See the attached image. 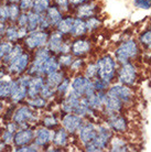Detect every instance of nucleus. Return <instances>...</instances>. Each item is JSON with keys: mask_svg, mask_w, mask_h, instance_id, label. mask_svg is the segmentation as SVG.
<instances>
[{"mask_svg": "<svg viewBox=\"0 0 151 152\" xmlns=\"http://www.w3.org/2000/svg\"><path fill=\"white\" fill-rule=\"evenodd\" d=\"M65 76H66V73L62 69L53 73H50L46 76H44L45 77V84L55 89L57 87V85L65 78Z\"/></svg>", "mask_w": 151, "mask_h": 152, "instance_id": "28", "label": "nucleus"}, {"mask_svg": "<svg viewBox=\"0 0 151 152\" xmlns=\"http://www.w3.org/2000/svg\"><path fill=\"white\" fill-rule=\"evenodd\" d=\"M4 99H0V116L4 114Z\"/></svg>", "mask_w": 151, "mask_h": 152, "instance_id": "58", "label": "nucleus"}, {"mask_svg": "<svg viewBox=\"0 0 151 152\" xmlns=\"http://www.w3.org/2000/svg\"><path fill=\"white\" fill-rule=\"evenodd\" d=\"M26 104L28 106H30L32 109L34 110H40V109H43L45 108L46 105H48V100L45 98H43L41 96H35V97H32V98H28L24 100Z\"/></svg>", "mask_w": 151, "mask_h": 152, "instance_id": "35", "label": "nucleus"}, {"mask_svg": "<svg viewBox=\"0 0 151 152\" xmlns=\"http://www.w3.org/2000/svg\"><path fill=\"white\" fill-rule=\"evenodd\" d=\"M84 75L89 80H94L95 77H97V65L95 63H89L86 66V69L84 72Z\"/></svg>", "mask_w": 151, "mask_h": 152, "instance_id": "45", "label": "nucleus"}, {"mask_svg": "<svg viewBox=\"0 0 151 152\" xmlns=\"http://www.w3.org/2000/svg\"><path fill=\"white\" fill-rule=\"evenodd\" d=\"M106 93H107V91H106ZM122 108H124V103L120 99L115 95L107 93L105 103H104V108H103L104 113L107 115L114 114V113H120L122 110Z\"/></svg>", "mask_w": 151, "mask_h": 152, "instance_id": "19", "label": "nucleus"}, {"mask_svg": "<svg viewBox=\"0 0 151 152\" xmlns=\"http://www.w3.org/2000/svg\"><path fill=\"white\" fill-rule=\"evenodd\" d=\"M111 138H113V130L110 129L109 127L98 125L96 137L91 142L84 145V149H85V151L88 152L104 151L105 149L108 148Z\"/></svg>", "mask_w": 151, "mask_h": 152, "instance_id": "1", "label": "nucleus"}, {"mask_svg": "<svg viewBox=\"0 0 151 152\" xmlns=\"http://www.w3.org/2000/svg\"><path fill=\"white\" fill-rule=\"evenodd\" d=\"M20 0H4V2H8V4H19Z\"/></svg>", "mask_w": 151, "mask_h": 152, "instance_id": "59", "label": "nucleus"}, {"mask_svg": "<svg viewBox=\"0 0 151 152\" xmlns=\"http://www.w3.org/2000/svg\"><path fill=\"white\" fill-rule=\"evenodd\" d=\"M73 21H74V17H72L71 15H63V18L56 24L55 30L59 31L63 35H70L73 27Z\"/></svg>", "mask_w": 151, "mask_h": 152, "instance_id": "26", "label": "nucleus"}, {"mask_svg": "<svg viewBox=\"0 0 151 152\" xmlns=\"http://www.w3.org/2000/svg\"><path fill=\"white\" fill-rule=\"evenodd\" d=\"M93 80V83H94V86H95V89L98 91H107L108 87H109L110 84H108L107 82L105 80H100L99 77H95Z\"/></svg>", "mask_w": 151, "mask_h": 152, "instance_id": "48", "label": "nucleus"}, {"mask_svg": "<svg viewBox=\"0 0 151 152\" xmlns=\"http://www.w3.org/2000/svg\"><path fill=\"white\" fill-rule=\"evenodd\" d=\"M53 1H54V4H55L63 13H64V12H68L71 10L70 0H53Z\"/></svg>", "mask_w": 151, "mask_h": 152, "instance_id": "49", "label": "nucleus"}, {"mask_svg": "<svg viewBox=\"0 0 151 152\" xmlns=\"http://www.w3.org/2000/svg\"><path fill=\"white\" fill-rule=\"evenodd\" d=\"M13 44L15 43L9 42L7 40H2V41L0 42V65L2 63V60L4 58V56L10 52V50L12 49Z\"/></svg>", "mask_w": 151, "mask_h": 152, "instance_id": "41", "label": "nucleus"}, {"mask_svg": "<svg viewBox=\"0 0 151 152\" xmlns=\"http://www.w3.org/2000/svg\"><path fill=\"white\" fill-rule=\"evenodd\" d=\"M11 120L19 126V128H26V127H33L34 125H37L39 118L37 111L26 104L22 106L15 107Z\"/></svg>", "mask_w": 151, "mask_h": 152, "instance_id": "3", "label": "nucleus"}, {"mask_svg": "<svg viewBox=\"0 0 151 152\" xmlns=\"http://www.w3.org/2000/svg\"><path fill=\"white\" fill-rule=\"evenodd\" d=\"M59 124H60V120L55 114L45 115L41 120V126H44L49 129H55Z\"/></svg>", "mask_w": 151, "mask_h": 152, "instance_id": "37", "label": "nucleus"}, {"mask_svg": "<svg viewBox=\"0 0 151 152\" xmlns=\"http://www.w3.org/2000/svg\"><path fill=\"white\" fill-rule=\"evenodd\" d=\"M92 51V42L87 39L77 38L71 43V54L75 57H82Z\"/></svg>", "mask_w": 151, "mask_h": 152, "instance_id": "15", "label": "nucleus"}, {"mask_svg": "<svg viewBox=\"0 0 151 152\" xmlns=\"http://www.w3.org/2000/svg\"><path fill=\"white\" fill-rule=\"evenodd\" d=\"M34 0H20L19 7L22 12H28L32 10V6H33Z\"/></svg>", "mask_w": 151, "mask_h": 152, "instance_id": "52", "label": "nucleus"}, {"mask_svg": "<svg viewBox=\"0 0 151 152\" xmlns=\"http://www.w3.org/2000/svg\"><path fill=\"white\" fill-rule=\"evenodd\" d=\"M59 69H61V65L59 63V60H57L55 54H52L41 66L40 75L46 76L50 73H53L55 72V71H59Z\"/></svg>", "mask_w": 151, "mask_h": 152, "instance_id": "23", "label": "nucleus"}, {"mask_svg": "<svg viewBox=\"0 0 151 152\" xmlns=\"http://www.w3.org/2000/svg\"><path fill=\"white\" fill-rule=\"evenodd\" d=\"M140 43L147 48V49H151V29L147 30L146 32H144L139 37Z\"/></svg>", "mask_w": 151, "mask_h": 152, "instance_id": "46", "label": "nucleus"}, {"mask_svg": "<svg viewBox=\"0 0 151 152\" xmlns=\"http://www.w3.org/2000/svg\"><path fill=\"white\" fill-rule=\"evenodd\" d=\"M18 29L19 27L15 23H8L6 32H4V39L12 43L19 42V37H18Z\"/></svg>", "mask_w": 151, "mask_h": 152, "instance_id": "34", "label": "nucleus"}, {"mask_svg": "<svg viewBox=\"0 0 151 152\" xmlns=\"http://www.w3.org/2000/svg\"><path fill=\"white\" fill-rule=\"evenodd\" d=\"M74 114L78 115L79 117H82V118H86V117L93 116V115L95 114V110H93L91 107H89L86 98L83 96V97L81 98V100H79L78 105L76 106L75 110H74Z\"/></svg>", "mask_w": 151, "mask_h": 152, "instance_id": "31", "label": "nucleus"}, {"mask_svg": "<svg viewBox=\"0 0 151 152\" xmlns=\"http://www.w3.org/2000/svg\"><path fill=\"white\" fill-rule=\"evenodd\" d=\"M40 96L43 97V98H45L46 100H49V99L53 98L54 96H55V89L52 88L51 86L49 85H46L44 84L41 88V91H40Z\"/></svg>", "mask_w": 151, "mask_h": 152, "instance_id": "44", "label": "nucleus"}, {"mask_svg": "<svg viewBox=\"0 0 151 152\" xmlns=\"http://www.w3.org/2000/svg\"><path fill=\"white\" fill-rule=\"evenodd\" d=\"M13 136H15V132H12V131L4 128L0 132V140L2 141L4 143H6L7 145H10L13 143Z\"/></svg>", "mask_w": 151, "mask_h": 152, "instance_id": "43", "label": "nucleus"}, {"mask_svg": "<svg viewBox=\"0 0 151 152\" xmlns=\"http://www.w3.org/2000/svg\"><path fill=\"white\" fill-rule=\"evenodd\" d=\"M6 4V8H7V13H8V23H15L18 17L21 13V9L19 7V4Z\"/></svg>", "mask_w": 151, "mask_h": 152, "instance_id": "32", "label": "nucleus"}, {"mask_svg": "<svg viewBox=\"0 0 151 152\" xmlns=\"http://www.w3.org/2000/svg\"><path fill=\"white\" fill-rule=\"evenodd\" d=\"M107 93L108 94H111V95H115L116 97L120 99L124 104H128L130 103L133 98V93L130 89L129 86H126L124 84H115L113 86L108 87L107 89Z\"/></svg>", "mask_w": 151, "mask_h": 152, "instance_id": "14", "label": "nucleus"}, {"mask_svg": "<svg viewBox=\"0 0 151 152\" xmlns=\"http://www.w3.org/2000/svg\"><path fill=\"white\" fill-rule=\"evenodd\" d=\"M71 87L73 91H75L82 97L96 91L93 80L87 78L85 75H76L71 83Z\"/></svg>", "mask_w": 151, "mask_h": 152, "instance_id": "9", "label": "nucleus"}, {"mask_svg": "<svg viewBox=\"0 0 151 152\" xmlns=\"http://www.w3.org/2000/svg\"><path fill=\"white\" fill-rule=\"evenodd\" d=\"M84 122V118L79 117L78 115L74 113H64L61 118L62 127L67 131L70 134L77 133L78 129L82 127Z\"/></svg>", "mask_w": 151, "mask_h": 152, "instance_id": "11", "label": "nucleus"}, {"mask_svg": "<svg viewBox=\"0 0 151 152\" xmlns=\"http://www.w3.org/2000/svg\"><path fill=\"white\" fill-rule=\"evenodd\" d=\"M39 147L34 142L30 143V145H22V147H15V151L18 152H38L39 151Z\"/></svg>", "mask_w": 151, "mask_h": 152, "instance_id": "50", "label": "nucleus"}, {"mask_svg": "<svg viewBox=\"0 0 151 152\" xmlns=\"http://www.w3.org/2000/svg\"><path fill=\"white\" fill-rule=\"evenodd\" d=\"M85 22H86L87 32H94L102 26V20L99 19L97 15H93L91 18H88L85 20Z\"/></svg>", "mask_w": 151, "mask_h": 152, "instance_id": "40", "label": "nucleus"}, {"mask_svg": "<svg viewBox=\"0 0 151 152\" xmlns=\"http://www.w3.org/2000/svg\"><path fill=\"white\" fill-rule=\"evenodd\" d=\"M44 15L49 21L51 28H55L57 23L60 22V20L63 18V12L61 11L55 4H51L50 8L44 13Z\"/></svg>", "mask_w": 151, "mask_h": 152, "instance_id": "25", "label": "nucleus"}, {"mask_svg": "<svg viewBox=\"0 0 151 152\" xmlns=\"http://www.w3.org/2000/svg\"><path fill=\"white\" fill-rule=\"evenodd\" d=\"M52 55L51 51L48 49V46H42L40 49H37L35 51L32 52V58H31V63L28 67L26 73L29 75H40V69L43 63Z\"/></svg>", "mask_w": 151, "mask_h": 152, "instance_id": "8", "label": "nucleus"}, {"mask_svg": "<svg viewBox=\"0 0 151 152\" xmlns=\"http://www.w3.org/2000/svg\"><path fill=\"white\" fill-rule=\"evenodd\" d=\"M34 139V128L26 127V128H19L15 132L13 136V145L15 147H22L26 145H30Z\"/></svg>", "mask_w": 151, "mask_h": 152, "instance_id": "13", "label": "nucleus"}, {"mask_svg": "<svg viewBox=\"0 0 151 152\" xmlns=\"http://www.w3.org/2000/svg\"><path fill=\"white\" fill-rule=\"evenodd\" d=\"M68 134L70 133L62 127L59 129L54 130L52 134V142L53 145L59 147V148H64L68 143Z\"/></svg>", "mask_w": 151, "mask_h": 152, "instance_id": "24", "label": "nucleus"}, {"mask_svg": "<svg viewBox=\"0 0 151 152\" xmlns=\"http://www.w3.org/2000/svg\"><path fill=\"white\" fill-rule=\"evenodd\" d=\"M15 24H17L18 27L26 28V26H28V13H26V12H21L20 15L18 17V19H17Z\"/></svg>", "mask_w": 151, "mask_h": 152, "instance_id": "53", "label": "nucleus"}, {"mask_svg": "<svg viewBox=\"0 0 151 152\" xmlns=\"http://www.w3.org/2000/svg\"><path fill=\"white\" fill-rule=\"evenodd\" d=\"M77 133H78L79 141L82 142V145H85L96 137V134H97V126L92 121L83 122V125L78 129Z\"/></svg>", "mask_w": 151, "mask_h": 152, "instance_id": "16", "label": "nucleus"}, {"mask_svg": "<svg viewBox=\"0 0 151 152\" xmlns=\"http://www.w3.org/2000/svg\"><path fill=\"white\" fill-rule=\"evenodd\" d=\"M31 58H32V52L29 51H24L21 55L11 61L8 65H6V71L10 76H18L22 75L26 73L28 67L31 63Z\"/></svg>", "mask_w": 151, "mask_h": 152, "instance_id": "7", "label": "nucleus"}, {"mask_svg": "<svg viewBox=\"0 0 151 152\" xmlns=\"http://www.w3.org/2000/svg\"><path fill=\"white\" fill-rule=\"evenodd\" d=\"M45 84V77L43 75H33L31 76L29 85H28V97L32 98L40 95L42 86ZM26 97V98H28Z\"/></svg>", "mask_w": 151, "mask_h": 152, "instance_id": "21", "label": "nucleus"}, {"mask_svg": "<svg viewBox=\"0 0 151 152\" xmlns=\"http://www.w3.org/2000/svg\"><path fill=\"white\" fill-rule=\"evenodd\" d=\"M12 76L6 77V75L0 80V99H9L11 95V88H12Z\"/></svg>", "mask_w": 151, "mask_h": 152, "instance_id": "30", "label": "nucleus"}, {"mask_svg": "<svg viewBox=\"0 0 151 152\" xmlns=\"http://www.w3.org/2000/svg\"><path fill=\"white\" fill-rule=\"evenodd\" d=\"M2 40H4V39H2V38H1V37H0V42L2 41Z\"/></svg>", "mask_w": 151, "mask_h": 152, "instance_id": "60", "label": "nucleus"}, {"mask_svg": "<svg viewBox=\"0 0 151 152\" xmlns=\"http://www.w3.org/2000/svg\"><path fill=\"white\" fill-rule=\"evenodd\" d=\"M26 13H28V26H26V29L29 30V32L38 30L39 26H40V21H41V18L43 15H39V13L32 11V10L28 11Z\"/></svg>", "mask_w": 151, "mask_h": 152, "instance_id": "33", "label": "nucleus"}, {"mask_svg": "<svg viewBox=\"0 0 151 152\" xmlns=\"http://www.w3.org/2000/svg\"><path fill=\"white\" fill-rule=\"evenodd\" d=\"M86 33H87V27L85 20L82 19V18H78V17L74 18L73 27L70 35H72L74 38H81V37H84Z\"/></svg>", "mask_w": 151, "mask_h": 152, "instance_id": "27", "label": "nucleus"}, {"mask_svg": "<svg viewBox=\"0 0 151 152\" xmlns=\"http://www.w3.org/2000/svg\"><path fill=\"white\" fill-rule=\"evenodd\" d=\"M64 35L60 33L59 31H53L50 33L49 40H48V43H46V46L48 49L51 51L52 54H60L61 50H62V46H63V43H64Z\"/></svg>", "mask_w": 151, "mask_h": 152, "instance_id": "20", "label": "nucleus"}, {"mask_svg": "<svg viewBox=\"0 0 151 152\" xmlns=\"http://www.w3.org/2000/svg\"><path fill=\"white\" fill-rule=\"evenodd\" d=\"M133 4L138 9L148 10L151 8V0H133Z\"/></svg>", "mask_w": 151, "mask_h": 152, "instance_id": "51", "label": "nucleus"}, {"mask_svg": "<svg viewBox=\"0 0 151 152\" xmlns=\"http://www.w3.org/2000/svg\"><path fill=\"white\" fill-rule=\"evenodd\" d=\"M82 98V96H79L78 94H76L75 91H68V93L62 98L61 102V110L63 113H74L76 106L78 105L79 100Z\"/></svg>", "mask_w": 151, "mask_h": 152, "instance_id": "18", "label": "nucleus"}, {"mask_svg": "<svg viewBox=\"0 0 151 152\" xmlns=\"http://www.w3.org/2000/svg\"><path fill=\"white\" fill-rule=\"evenodd\" d=\"M97 77L110 84L117 74V61L111 55L106 54L96 61Z\"/></svg>", "mask_w": 151, "mask_h": 152, "instance_id": "2", "label": "nucleus"}, {"mask_svg": "<svg viewBox=\"0 0 151 152\" xmlns=\"http://www.w3.org/2000/svg\"><path fill=\"white\" fill-rule=\"evenodd\" d=\"M139 54V48L136 41L133 40H127L122 42L117 49L115 50V60L119 64H126L136 58Z\"/></svg>", "mask_w": 151, "mask_h": 152, "instance_id": "5", "label": "nucleus"}, {"mask_svg": "<svg viewBox=\"0 0 151 152\" xmlns=\"http://www.w3.org/2000/svg\"><path fill=\"white\" fill-rule=\"evenodd\" d=\"M76 17L82 18V19L86 20L91 18L93 15H96L97 13V4L94 2H89L87 1L83 4H79L78 7L75 8Z\"/></svg>", "mask_w": 151, "mask_h": 152, "instance_id": "22", "label": "nucleus"}, {"mask_svg": "<svg viewBox=\"0 0 151 152\" xmlns=\"http://www.w3.org/2000/svg\"><path fill=\"white\" fill-rule=\"evenodd\" d=\"M8 22H4V21H0V37L4 39V32H6V29H7Z\"/></svg>", "mask_w": 151, "mask_h": 152, "instance_id": "56", "label": "nucleus"}, {"mask_svg": "<svg viewBox=\"0 0 151 152\" xmlns=\"http://www.w3.org/2000/svg\"><path fill=\"white\" fill-rule=\"evenodd\" d=\"M31 75L28 73H24L22 75L18 76L17 78L12 80L11 95H10V102L12 104H22L28 97V85L30 82Z\"/></svg>", "mask_w": 151, "mask_h": 152, "instance_id": "4", "label": "nucleus"}, {"mask_svg": "<svg viewBox=\"0 0 151 152\" xmlns=\"http://www.w3.org/2000/svg\"><path fill=\"white\" fill-rule=\"evenodd\" d=\"M24 51H26V49H24V46H23L22 43H20V42H17V43H15V44H13V46H12V49L10 50V52H9V53L4 56V60H2V63H1V65H2V66H6V65H8L11 61H13V60H15V58H17L19 55H21Z\"/></svg>", "mask_w": 151, "mask_h": 152, "instance_id": "29", "label": "nucleus"}, {"mask_svg": "<svg viewBox=\"0 0 151 152\" xmlns=\"http://www.w3.org/2000/svg\"><path fill=\"white\" fill-rule=\"evenodd\" d=\"M59 60V63L61 65V69L62 67H70V65L72 64L73 60H74V56H73L71 53H64V54H60V56L57 57Z\"/></svg>", "mask_w": 151, "mask_h": 152, "instance_id": "42", "label": "nucleus"}, {"mask_svg": "<svg viewBox=\"0 0 151 152\" xmlns=\"http://www.w3.org/2000/svg\"><path fill=\"white\" fill-rule=\"evenodd\" d=\"M107 125L113 132L116 133H125L128 130V121L120 113H114V114L107 115L106 118Z\"/></svg>", "mask_w": 151, "mask_h": 152, "instance_id": "12", "label": "nucleus"}, {"mask_svg": "<svg viewBox=\"0 0 151 152\" xmlns=\"http://www.w3.org/2000/svg\"><path fill=\"white\" fill-rule=\"evenodd\" d=\"M70 87H71V78L65 76V78L62 82H61L57 87L55 88V96H60V97H64L66 94L70 91Z\"/></svg>", "mask_w": 151, "mask_h": 152, "instance_id": "39", "label": "nucleus"}, {"mask_svg": "<svg viewBox=\"0 0 151 152\" xmlns=\"http://www.w3.org/2000/svg\"><path fill=\"white\" fill-rule=\"evenodd\" d=\"M39 29L40 30H50L51 29V26H50L49 21L45 18V15H43L41 18V21H40V26H39Z\"/></svg>", "mask_w": 151, "mask_h": 152, "instance_id": "54", "label": "nucleus"}, {"mask_svg": "<svg viewBox=\"0 0 151 152\" xmlns=\"http://www.w3.org/2000/svg\"><path fill=\"white\" fill-rule=\"evenodd\" d=\"M118 82L120 84H124L126 86H132L135 85L137 80V69L133 64L130 62L126 64H121L120 69L117 72Z\"/></svg>", "mask_w": 151, "mask_h": 152, "instance_id": "10", "label": "nucleus"}, {"mask_svg": "<svg viewBox=\"0 0 151 152\" xmlns=\"http://www.w3.org/2000/svg\"><path fill=\"white\" fill-rule=\"evenodd\" d=\"M51 6V0H34L32 6V11L39 15H44Z\"/></svg>", "mask_w": 151, "mask_h": 152, "instance_id": "38", "label": "nucleus"}, {"mask_svg": "<svg viewBox=\"0 0 151 152\" xmlns=\"http://www.w3.org/2000/svg\"><path fill=\"white\" fill-rule=\"evenodd\" d=\"M53 131L44 126H41L37 129H34V139L33 142L38 145L39 148H46L52 141Z\"/></svg>", "mask_w": 151, "mask_h": 152, "instance_id": "17", "label": "nucleus"}, {"mask_svg": "<svg viewBox=\"0 0 151 152\" xmlns=\"http://www.w3.org/2000/svg\"><path fill=\"white\" fill-rule=\"evenodd\" d=\"M6 73H7V71H6V67H4V66H2V65H0V80H1V78L6 75Z\"/></svg>", "mask_w": 151, "mask_h": 152, "instance_id": "57", "label": "nucleus"}, {"mask_svg": "<svg viewBox=\"0 0 151 152\" xmlns=\"http://www.w3.org/2000/svg\"><path fill=\"white\" fill-rule=\"evenodd\" d=\"M50 37L49 30H34L28 33L26 39L22 41L24 49L29 52H33L42 46H46Z\"/></svg>", "mask_w": 151, "mask_h": 152, "instance_id": "6", "label": "nucleus"}, {"mask_svg": "<svg viewBox=\"0 0 151 152\" xmlns=\"http://www.w3.org/2000/svg\"><path fill=\"white\" fill-rule=\"evenodd\" d=\"M84 66V60L82 57H77V58H74L72 62V64L70 65V71L73 73H76V72H79L81 69H83Z\"/></svg>", "mask_w": 151, "mask_h": 152, "instance_id": "47", "label": "nucleus"}, {"mask_svg": "<svg viewBox=\"0 0 151 152\" xmlns=\"http://www.w3.org/2000/svg\"><path fill=\"white\" fill-rule=\"evenodd\" d=\"M110 151H129V147L125 139L120 137H114L109 142Z\"/></svg>", "mask_w": 151, "mask_h": 152, "instance_id": "36", "label": "nucleus"}, {"mask_svg": "<svg viewBox=\"0 0 151 152\" xmlns=\"http://www.w3.org/2000/svg\"><path fill=\"white\" fill-rule=\"evenodd\" d=\"M87 1L88 0H70V4H71V7L75 9L76 7H78L79 4H83Z\"/></svg>", "mask_w": 151, "mask_h": 152, "instance_id": "55", "label": "nucleus"}]
</instances>
